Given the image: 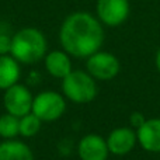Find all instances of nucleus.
Segmentation results:
<instances>
[{
	"instance_id": "1",
	"label": "nucleus",
	"mask_w": 160,
	"mask_h": 160,
	"mask_svg": "<svg viewBox=\"0 0 160 160\" xmlns=\"http://www.w3.org/2000/svg\"><path fill=\"white\" fill-rule=\"evenodd\" d=\"M59 42L70 56L87 59L101 49L104 42L101 21L86 11L69 14L59 28Z\"/></svg>"
},
{
	"instance_id": "2",
	"label": "nucleus",
	"mask_w": 160,
	"mask_h": 160,
	"mask_svg": "<svg viewBox=\"0 0 160 160\" xmlns=\"http://www.w3.org/2000/svg\"><path fill=\"white\" fill-rule=\"evenodd\" d=\"M47 49V38L35 27H24L11 37L10 55L21 65L38 63L45 58Z\"/></svg>"
},
{
	"instance_id": "3",
	"label": "nucleus",
	"mask_w": 160,
	"mask_h": 160,
	"mask_svg": "<svg viewBox=\"0 0 160 160\" xmlns=\"http://www.w3.org/2000/svg\"><path fill=\"white\" fill-rule=\"evenodd\" d=\"M62 94L65 98L76 104H87L97 96L96 79L87 70H72L62 79Z\"/></svg>"
},
{
	"instance_id": "4",
	"label": "nucleus",
	"mask_w": 160,
	"mask_h": 160,
	"mask_svg": "<svg viewBox=\"0 0 160 160\" xmlns=\"http://www.w3.org/2000/svg\"><path fill=\"white\" fill-rule=\"evenodd\" d=\"M31 112L35 114L42 122L58 121L66 112V98L63 94L53 90L41 91L34 96Z\"/></svg>"
},
{
	"instance_id": "5",
	"label": "nucleus",
	"mask_w": 160,
	"mask_h": 160,
	"mask_svg": "<svg viewBox=\"0 0 160 160\" xmlns=\"http://www.w3.org/2000/svg\"><path fill=\"white\" fill-rule=\"evenodd\" d=\"M32 100L34 97L30 88L21 83H17V84L8 87L3 94V105H4L6 112L18 117V118L31 112Z\"/></svg>"
},
{
	"instance_id": "6",
	"label": "nucleus",
	"mask_w": 160,
	"mask_h": 160,
	"mask_svg": "<svg viewBox=\"0 0 160 160\" xmlns=\"http://www.w3.org/2000/svg\"><path fill=\"white\" fill-rule=\"evenodd\" d=\"M121 65L115 55L105 51H97L86 61V70L96 80H111L119 73Z\"/></svg>"
},
{
	"instance_id": "7",
	"label": "nucleus",
	"mask_w": 160,
	"mask_h": 160,
	"mask_svg": "<svg viewBox=\"0 0 160 160\" xmlns=\"http://www.w3.org/2000/svg\"><path fill=\"white\" fill-rule=\"evenodd\" d=\"M131 11L129 0H97L96 13L101 24L118 27L127 21Z\"/></svg>"
},
{
	"instance_id": "8",
	"label": "nucleus",
	"mask_w": 160,
	"mask_h": 160,
	"mask_svg": "<svg viewBox=\"0 0 160 160\" xmlns=\"http://www.w3.org/2000/svg\"><path fill=\"white\" fill-rule=\"evenodd\" d=\"M78 155L80 160H107L110 155L107 139L97 133L84 135L78 143Z\"/></svg>"
},
{
	"instance_id": "9",
	"label": "nucleus",
	"mask_w": 160,
	"mask_h": 160,
	"mask_svg": "<svg viewBox=\"0 0 160 160\" xmlns=\"http://www.w3.org/2000/svg\"><path fill=\"white\" fill-rule=\"evenodd\" d=\"M136 142H138V136L135 131L132 128L121 127L110 132L107 138V146L110 153L117 156H124L128 155L135 148Z\"/></svg>"
},
{
	"instance_id": "10",
	"label": "nucleus",
	"mask_w": 160,
	"mask_h": 160,
	"mask_svg": "<svg viewBox=\"0 0 160 160\" xmlns=\"http://www.w3.org/2000/svg\"><path fill=\"white\" fill-rule=\"evenodd\" d=\"M45 70L48 75L52 76L55 79H63L72 72V61H70V55L65 52L63 49H55L47 52L44 58Z\"/></svg>"
},
{
	"instance_id": "11",
	"label": "nucleus",
	"mask_w": 160,
	"mask_h": 160,
	"mask_svg": "<svg viewBox=\"0 0 160 160\" xmlns=\"http://www.w3.org/2000/svg\"><path fill=\"white\" fill-rule=\"evenodd\" d=\"M136 136L141 146L148 152H160V118L146 119L141 128L136 129Z\"/></svg>"
},
{
	"instance_id": "12",
	"label": "nucleus",
	"mask_w": 160,
	"mask_h": 160,
	"mask_svg": "<svg viewBox=\"0 0 160 160\" xmlns=\"http://www.w3.org/2000/svg\"><path fill=\"white\" fill-rule=\"evenodd\" d=\"M21 63L11 55H0V90H7L8 87L17 84L21 78Z\"/></svg>"
},
{
	"instance_id": "13",
	"label": "nucleus",
	"mask_w": 160,
	"mask_h": 160,
	"mask_svg": "<svg viewBox=\"0 0 160 160\" xmlns=\"http://www.w3.org/2000/svg\"><path fill=\"white\" fill-rule=\"evenodd\" d=\"M0 160H34V153L25 142L8 139L0 142Z\"/></svg>"
},
{
	"instance_id": "14",
	"label": "nucleus",
	"mask_w": 160,
	"mask_h": 160,
	"mask_svg": "<svg viewBox=\"0 0 160 160\" xmlns=\"http://www.w3.org/2000/svg\"><path fill=\"white\" fill-rule=\"evenodd\" d=\"M20 118L14 117L8 112L0 115V138L3 141L16 139L20 135Z\"/></svg>"
},
{
	"instance_id": "15",
	"label": "nucleus",
	"mask_w": 160,
	"mask_h": 160,
	"mask_svg": "<svg viewBox=\"0 0 160 160\" xmlns=\"http://www.w3.org/2000/svg\"><path fill=\"white\" fill-rule=\"evenodd\" d=\"M44 122L32 112H28L27 115L20 118V135L22 138H32L41 131V127Z\"/></svg>"
},
{
	"instance_id": "16",
	"label": "nucleus",
	"mask_w": 160,
	"mask_h": 160,
	"mask_svg": "<svg viewBox=\"0 0 160 160\" xmlns=\"http://www.w3.org/2000/svg\"><path fill=\"white\" fill-rule=\"evenodd\" d=\"M11 37L6 32H0V55H10Z\"/></svg>"
},
{
	"instance_id": "17",
	"label": "nucleus",
	"mask_w": 160,
	"mask_h": 160,
	"mask_svg": "<svg viewBox=\"0 0 160 160\" xmlns=\"http://www.w3.org/2000/svg\"><path fill=\"white\" fill-rule=\"evenodd\" d=\"M145 121H146V119H145V117L142 115L141 112H133L132 115H131V125H132L133 128H136V129L141 128L142 125L145 124Z\"/></svg>"
},
{
	"instance_id": "18",
	"label": "nucleus",
	"mask_w": 160,
	"mask_h": 160,
	"mask_svg": "<svg viewBox=\"0 0 160 160\" xmlns=\"http://www.w3.org/2000/svg\"><path fill=\"white\" fill-rule=\"evenodd\" d=\"M156 68H158V70L160 73V48H159L158 53H156Z\"/></svg>"
}]
</instances>
